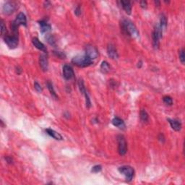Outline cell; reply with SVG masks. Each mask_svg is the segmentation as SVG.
Returning a JSON list of instances; mask_svg holds the SVG:
<instances>
[{"mask_svg":"<svg viewBox=\"0 0 185 185\" xmlns=\"http://www.w3.org/2000/svg\"><path fill=\"white\" fill-rule=\"evenodd\" d=\"M121 29L124 35L133 38L139 37V31L132 21L124 19L121 22Z\"/></svg>","mask_w":185,"mask_h":185,"instance_id":"cell-1","label":"cell"},{"mask_svg":"<svg viewBox=\"0 0 185 185\" xmlns=\"http://www.w3.org/2000/svg\"><path fill=\"white\" fill-rule=\"evenodd\" d=\"M72 62L75 66L78 67H87L91 66L93 64V61L89 59L87 56H75L73 59H72Z\"/></svg>","mask_w":185,"mask_h":185,"instance_id":"cell-2","label":"cell"},{"mask_svg":"<svg viewBox=\"0 0 185 185\" xmlns=\"http://www.w3.org/2000/svg\"><path fill=\"white\" fill-rule=\"evenodd\" d=\"M162 35H163V31H162L159 25H156L152 33L153 46L155 49H158L159 48L160 40L161 39Z\"/></svg>","mask_w":185,"mask_h":185,"instance_id":"cell-3","label":"cell"},{"mask_svg":"<svg viewBox=\"0 0 185 185\" xmlns=\"http://www.w3.org/2000/svg\"><path fill=\"white\" fill-rule=\"evenodd\" d=\"M119 172L124 176L125 179L127 181H131L133 180L134 174H135V170L133 167L130 166H123L119 167Z\"/></svg>","mask_w":185,"mask_h":185,"instance_id":"cell-4","label":"cell"},{"mask_svg":"<svg viewBox=\"0 0 185 185\" xmlns=\"http://www.w3.org/2000/svg\"><path fill=\"white\" fill-rule=\"evenodd\" d=\"M118 143V152L120 156H124L127 151V143L125 140V137L122 135H119L117 136Z\"/></svg>","mask_w":185,"mask_h":185,"instance_id":"cell-5","label":"cell"},{"mask_svg":"<svg viewBox=\"0 0 185 185\" xmlns=\"http://www.w3.org/2000/svg\"><path fill=\"white\" fill-rule=\"evenodd\" d=\"M4 40L5 43L8 46V47L10 49H15L17 48V46H18V37L16 35H5L4 37Z\"/></svg>","mask_w":185,"mask_h":185,"instance_id":"cell-6","label":"cell"},{"mask_svg":"<svg viewBox=\"0 0 185 185\" xmlns=\"http://www.w3.org/2000/svg\"><path fill=\"white\" fill-rule=\"evenodd\" d=\"M85 56H87L91 60L96 59L98 56V51L96 46L93 45H88L85 47Z\"/></svg>","mask_w":185,"mask_h":185,"instance_id":"cell-7","label":"cell"},{"mask_svg":"<svg viewBox=\"0 0 185 185\" xmlns=\"http://www.w3.org/2000/svg\"><path fill=\"white\" fill-rule=\"evenodd\" d=\"M11 23H12L14 25H15L17 28H19L20 25H23L26 27V26H27V18H26L25 15L24 13H22V12H20V13L17 15L15 20L12 21Z\"/></svg>","mask_w":185,"mask_h":185,"instance_id":"cell-8","label":"cell"},{"mask_svg":"<svg viewBox=\"0 0 185 185\" xmlns=\"http://www.w3.org/2000/svg\"><path fill=\"white\" fill-rule=\"evenodd\" d=\"M16 10V6H15V3L12 2V1H7L3 5L2 11L3 13L6 15H10L13 13Z\"/></svg>","mask_w":185,"mask_h":185,"instance_id":"cell-9","label":"cell"},{"mask_svg":"<svg viewBox=\"0 0 185 185\" xmlns=\"http://www.w3.org/2000/svg\"><path fill=\"white\" fill-rule=\"evenodd\" d=\"M62 74L63 77L65 80H70L73 79L75 76V73H74L73 69L70 66V65H64L62 69Z\"/></svg>","mask_w":185,"mask_h":185,"instance_id":"cell-10","label":"cell"},{"mask_svg":"<svg viewBox=\"0 0 185 185\" xmlns=\"http://www.w3.org/2000/svg\"><path fill=\"white\" fill-rule=\"evenodd\" d=\"M107 54L109 57L112 59H117L119 57V54L116 49L115 46L112 43H109L107 46Z\"/></svg>","mask_w":185,"mask_h":185,"instance_id":"cell-11","label":"cell"},{"mask_svg":"<svg viewBox=\"0 0 185 185\" xmlns=\"http://www.w3.org/2000/svg\"><path fill=\"white\" fill-rule=\"evenodd\" d=\"M39 64L41 70L43 72H46L48 70L49 67V62H48V58L46 54H41L39 57Z\"/></svg>","mask_w":185,"mask_h":185,"instance_id":"cell-12","label":"cell"},{"mask_svg":"<svg viewBox=\"0 0 185 185\" xmlns=\"http://www.w3.org/2000/svg\"><path fill=\"white\" fill-rule=\"evenodd\" d=\"M167 121H169V123L170 124L171 127H172L174 131L176 132L180 131L181 129V123L180 122V121L176 119H167Z\"/></svg>","mask_w":185,"mask_h":185,"instance_id":"cell-13","label":"cell"},{"mask_svg":"<svg viewBox=\"0 0 185 185\" xmlns=\"http://www.w3.org/2000/svg\"><path fill=\"white\" fill-rule=\"evenodd\" d=\"M112 124L114 126H115L116 127L119 128V130H125V128H126V125H125L124 121L119 117H114V119H112Z\"/></svg>","mask_w":185,"mask_h":185,"instance_id":"cell-14","label":"cell"},{"mask_svg":"<svg viewBox=\"0 0 185 185\" xmlns=\"http://www.w3.org/2000/svg\"><path fill=\"white\" fill-rule=\"evenodd\" d=\"M32 43L33 46H34L35 47H36V49H38V50L41 51V52L46 53L47 52L46 48V46L43 44V43H41V42L40 41L39 39L37 38H33L32 39Z\"/></svg>","mask_w":185,"mask_h":185,"instance_id":"cell-15","label":"cell"},{"mask_svg":"<svg viewBox=\"0 0 185 185\" xmlns=\"http://www.w3.org/2000/svg\"><path fill=\"white\" fill-rule=\"evenodd\" d=\"M38 23H39V25H40V32H41L42 33H48L51 31V30H52V26H51L49 24L47 23V22L44 20H40L38 22Z\"/></svg>","mask_w":185,"mask_h":185,"instance_id":"cell-16","label":"cell"},{"mask_svg":"<svg viewBox=\"0 0 185 185\" xmlns=\"http://www.w3.org/2000/svg\"><path fill=\"white\" fill-rule=\"evenodd\" d=\"M46 133H47V135H49V136L53 137L54 139H55L56 140H61L63 139V137L59 133H56L55 130L50 129V128H48V129H46Z\"/></svg>","mask_w":185,"mask_h":185,"instance_id":"cell-17","label":"cell"},{"mask_svg":"<svg viewBox=\"0 0 185 185\" xmlns=\"http://www.w3.org/2000/svg\"><path fill=\"white\" fill-rule=\"evenodd\" d=\"M121 4L123 10L126 12L127 14L130 15L132 12V6L131 3L129 1H121Z\"/></svg>","mask_w":185,"mask_h":185,"instance_id":"cell-18","label":"cell"},{"mask_svg":"<svg viewBox=\"0 0 185 185\" xmlns=\"http://www.w3.org/2000/svg\"><path fill=\"white\" fill-rule=\"evenodd\" d=\"M110 70H111V67H110V66H109V63L106 61H102V63L101 64V73L103 74H107L110 72Z\"/></svg>","mask_w":185,"mask_h":185,"instance_id":"cell-19","label":"cell"},{"mask_svg":"<svg viewBox=\"0 0 185 185\" xmlns=\"http://www.w3.org/2000/svg\"><path fill=\"white\" fill-rule=\"evenodd\" d=\"M159 26L161 27L162 31H165L167 27V18L164 15H161L160 17V24Z\"/></svg>","mask_w":185,"mask_h":185,"instance_id":"cell-20","label":"cell"},{"mask_svg":"<svg viewBox=\"0 0 185 185\" xmlns=\"http://www.w3.org/2000/svg\"><path fill=\"white\" fill-rule=\"evenodd\" d=\"M140 117L141 121L144 123H147L149 120V116L145 109H142L140 113Z\"/></svg>","mask_w":185,"mask_h":185,"instance_id":"cell-21","label":"cell"},{"mask_svg":"<svg viewBox=\"0 0 185 185\" xmlns=\"http://www.w3.org/2000/svg\"><path fill=\"white\" fill-rule=\"evenodd\" d=\"M46 86H47V88H48L49 92H50L51 95H52V96L53 97V98H55V99H57L58 96H57V95H56L55 91H54V86H53V84L52 83V82L48 81V82H46Z\"/></svg>","mask_w":185,"mask_h":185,"instance_id":"cell-22","label":"cell"},{"mask_svg":"<svg viewBox=\"0 0 185 185\" xmlns=\"http://www.w3.org/2000/svg\"><path fill=\"white\" fill-rule=\"evenodd\" d=\"M77 84H78V87H79V89H80V91L82 93V94L84 95L85 93H87V91H86L85 87L84 82H83V81H82V80L80 79V80H78Z\"/></svg>","mask_w":185,"mask_h":185,"instance_id":"cell-23","label":"cell"},{"mask_svg":"<svg viewBox=\"0 0 185 185\" xmlns=\"http://www.w3.org/2000/svg\"><path fill=\"white\" fill-rule=\"evenodd\" d=\"M46 39L47 42L52 46H56V40L54 37L52 35H47V36L46 37Z\"/></svg>","mask_w":185,"mask_h":185,"instance_id":"cell-24","label":"cell"},{"mask_svg":"<svg viewBox=\"0 0 185 185\" xmlns=\"http://www.w3.org/2000/svg\"><path fill=\"white\" fill-rule=\"evenodd\" d=\"M163 101L166 105L168 106H172L173 104V100H172V97L169 96H166L163 98Z\"/></svg>","mask_w":185,"mask_h":185,"instance_id":"cell-25","label":"cell"},{"mask_svg":"<svg viewBox=\"0 0 185 185\" xmlns=\"http://www.w3.org/2000/svg\"><path fill=\"white\" fill-rule=\"evenodd\" d=\"M179 60L181 62V64H184L185 62V58H184V50L183 49H181L180 51H179Z\"/></svg>","mask_w":185,"mask_h":185,"instance_id":"cell-26","label":"cell"},{"mask_svg":"<svg viewBox=\"0 0 185 185\" xmlns=\"http://www.w3.org/2000/svg\"><path fill=\"white\" fill-rule=\"evenodd\" d=\"M102 170V166L101 165H96L93 167L92 169H91V172L93 173H98Z\"/></svg>","mask_w":185,"mask_h":185,"instance_id":"cell-27","label":"cell"},{"mask_svg":"<svg viewBox=\"0 0 185 185\" xmlns=\"http://www.w3.org/2000/svg\"><path fill=\"white\" fill-rule=\"evenodd\" d=\"M0 28H1V36H4V33H6L7 32V28L6 26L3 22V20H1V25H0Z\"/></svg>","mask_w":185,"mask_h":185,"instance_id":"cell-28","label":"cell"},{"mask_svg":"<svg viewBox=\"0 0 185 185\" xmlns=\"http://www.w3.org/2000/svg\"><path fill=\"white\" fill-rule=\"evenodd\" d=\"M34 88H35V90H36L37 92H38V93L42 92V91H43V89H42L41 86L40 85V84L38 83V82H34Z\"/></svg>","mask_w":185,"mask_h":185,"instance_id":"cell-29","label":"cell"},{"mask_svg":"<svg viewBox=\"0 0 185 185\" xmlns=\"http://www.w3.org/2000/svg\"><path fill=\"white\" fill-rule=\"evenodd\" d=\"M54 53L56 56L60 58V59H65V58H66V55H65L64 53L61 52H54Z\"/></svg>","mask_w":185,"mask_h":185,"instance_id":"cell-30","label":"cell"},{"mask_svg":"<svg viewBox=\"0 0 185 185\" xmlns=\"http://www.w3.org/2000/svg\"><path fill=\"white\" fill-rule=\"evenodd\" d=\"M75 14L77 15V16H80L81 14V10L80 7L79 6H77L75 10Z\"/></svg>","mask_w":185,"mask_h":185,"instance_id":"cell-31","label":"cell"},{"mask_svg":"<svg viewBox=\"0 0 185 185\" xmlns=\"http://www.w3.org/2000/svg\"><path fill=\"white\" fill-rule=\"evenodd\" d=\"M158 140L161 141L162 143H163V142H164V141H165V137H164V135H163L162 133L159 134V135H158Z\"/></svg>","mask_w":185,"mask_h":185,"instance_id":"cell-32","label":"cell"},{"mask_svg":"<svg viewBox=\"0 0 185 185\" xmlns=\"http://www.w3.org/2000/svg\"><path fill=\"white\" fill-rule=\"evenodd\" d=\"M140 6L142 8H143V9L147 8L148 4H147V1H141L140 2Z\"/></svg>","mask_w":185,"mask_h":185,"instance_id":"cell-33","label":"cell"},{"mask_svg":"<svg viewBox=\"0 0 185 185\" xmlns=\"http://www.w3.org/2000/svg\"><path fill=\"white\" fill-rule=\"evenodd\" d=\"M6 161H7V163H12V158L9 157V156H7V157L6 158Z\"/></svg>","mask_w":185,"mask_h":185,"instance_id":"cell-34","label":"cell"}]
</instances>
